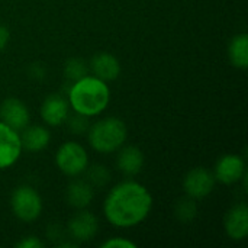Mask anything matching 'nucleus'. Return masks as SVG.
<instances>
[{"label":"nucleus","mask_w":248,"mask_h":248,"mask_svg":"<svg viewBox=\"0 0 248 248\" xmlns=\"http://www.w3.org/2000/svg\"><path fill=\"white\" fill-rule=\"evenodd\" d=\"M70 103L61 94L48 96L41 106V118L46 125L58 126L64 124L68 118Z\"/></svg>","instance_id":"nucleus-11"},{"label":"nucleus","mask_w":248,"mask_h":248,"mask_svg":"<svg viewBox=\"0 0 248 248\" xmlns=\"http://www.w3.org/2000/svg\"><path fill=\"white\" fill-rule=\"evenodd\" d=\"M86 182H89L93 187H103L109 182V171L103 166H93L92 169H86Z\"/></svg>","instance_id":"nucleus-19"},{"label":"nucleus","mask_w":248,"mask_h":248,"mask_svg":"<svg viewBox=\"0 0 248 248\" xmlns=\"http://www.w3.org/2000/svg\"><path fill=\"white\" fill-rule=\"evenodd\" d=\"M67 230L68 234L78 243L90 241L99 230V221L92 212L80 209V212L73 215L68 221Z\"/></svg>","instance_id":"nucleus-10"},{"label":"nucleus","mask_w":248,"mask_h":248,"mask_svg":"<svg viewBox=\"0 0 248 248\" xmlns=\"http://www.w3.org/2000/svg\"><path fill=\"white\" fill-rule=\"evenodd\" d=\"M64 71L67 78H70L71 81H77L81 77L87 76V65L81 58H73L67 61Z\"/></svg>","instance_id":"nucleus-20"},{"label":"nucleus","mask_w":248,"mask_h":248,"mask_svg":"<svg viewBox=\"0 0 248 248\" xmlns=\"http://www.w3.org/2000/svg\"><path fill=\"white\" fill-rule=\"evenodd\" d=\"M110 90L106 81L94 77L84 76L73 86L68 92V103L76 113L92 118L100 115L109 105Z\"/></svg>","instance_id":"nucleus-2"},{"label":"nucleus","mask_w":248,"mask_h":248,"mask_svg":"<svg viewBox=\"0 0 248 248\" xmlns=\"http://www.w3.org/2000/svg\"><path fill=\"white\" fill-rule=\"evenodd\" d=\"M198 214V206L195 203V199L192 198H185L176 205V217L182 222H192Z\"/></svg>","instance_id":"nucleus-18"},{"label":"nucleus","mask_w":248,"mask_h":248,"mask_svg":"<svg viewBox=\"0 0 248 248\" xmlns=\"http://www.w3.org/2000/svg\"><path fill=\"white\" fill-rule=\"evenodd\" d=\"M153 208V196L138 182L126 180L109 192L103 203V212L110 225L131 228L141 224Z\"/></svg>","instance_id":"nucleus-1"},{"label":"nucleus","mask_w":248,"mask_h":248,"mask_svg":"<svg viewBox=\"0 0 248 248\" xmlns=\"http://www.w3.org/2000/svg\"><path fill=\"white\" fill-rule=\"evenodd\" d=\"M16 247L19 248H41L44 247V243H41L36 237H29V238H23L20 243L16 244Z\"/></svg>","instance_id":"nucleus-23"},{"label":"nucleus","mask_w":248,"mask_h":248,"mask_svg":"<svg viewBox=\"0 0 248 248\" xmlns=\"http://www.w3.org/2000/svg\"><path fill=\"white\" fill-rule=\"evenodd\" d=\"M121 151L118 153L116 157V164L118 169L125 174V176H137L144 166V154L140 148L134 145L128 147H121Z\"/></svg>","instance_id":"nucleus-14"},{"label":"nucleus","mask_w":248,"mask_h":248,"mask_svg":"<svg viewBox=\"0 0 248 248\" xmlns=\"http://www.w3.org/2000/svg\"><path fill=\"white\" fill-rule=\"evenodd\" d=\"M67 119H68V118H67ZM87 119H89L87 116H83V115L76 113V116H71V118L68 119V128H70V131H71L73 134H77V135L86 132L87 128H89Z\"/></svg>","instance_id":"nucleus-21"},{"label":"nucleus","mask_w":248,"mask_h":248,"mask_svg":"<svg viewBox=\"0 0 248 248\" xmlns=\"http://www.w3.org/2000/svg\"><path fill=\"white\" fill-rule=\"evenodd\" d=\"M10 206L15 217L23 222H33L42 212V199L31 186H19L13 190Z\"/></svg>","instance_id":"nucleus-4"},{"label":"nucleus","mask_w":248,"mask_h":248,"mask_svg":"<svg viewBox=\"0 0 248 248\" xmlns=\"http://www.w3.org/2000/svg\"><path fill=\"white\" fill-rule=\"evenodd\" d=\"M225 231L231 240H244L248 234V208L246 203L232 206L225 217Z\"/></svg>","instance_id":"nucleus-12"},{"label":"nucleus","mask_w":248,"mask_h":248,"mask_svg":"<svg viewBox=\"0 0 248 248\" xmlns=\"http://www.w3.org/2000/svg\"><path fill=\"white\" fill-rule=\"evenodd\" d=\"M215 177L214 173L203 167H196L190 170L183 182L185 192L192 199H203L208 195L212 193L215 186Z\"/></svg>","instance_id":"nucleus-6"},{"label":"nucleus","mask_w":248,"mask_h":248,"mask_svg":"<svg viewBox=\"0 0 248 248\" xmlns=\"http://www.w3.org/2000/svg\"><path fill=\"white\" fill-rule=\"evenodd\" d=\"M22 153L20 135L0 121V170L13 166Z\"/></svg>","instance_id":"nucleus-7"},{"label":"nucleus","mask_w":248,"mask_h":248,"mask_svg":"<svg viewBox=\"0 0 248 248\" xmlns=\"http://www.w3.org/2000/svg\"><path fill=\"white\" fill-rule=\"evenodd\" d=\"M90 68L94 74V77L103 80V81H112L116 80L121 74V64L118 58L109 52H100L96 54L90 61Z\"/></svg>","instance_id":"nucleus-13"},{"label":"nucleus","mask_w":248,"mask_h":248,"mask_svg":"<svg viewBox=\"0 0 248 248\" xmlns=\"http://www.w3.org/2000/svg\"><path fill=\"white\" fill-rule=\"evenodd\" d=\"M93 196H94L93 186L86 180L71 182L65 193L67 203L76 209H84L86 206H89L93 201Z\"/></svg>","instance_id":"nucleus-15"},{"label":"nucleus","mask_w":248,"mask_h":248,"mask_svg":"<svg viewBox=\"0 0 248 248\" xmlns=\"http://www.w3.org/2000/svg\"><path fill=\"white\" fill-rule=\"evenodd\" d=\"M0 121L15 131H22L29 124V110L16 97H7L0 105Z\"/></svg>","instance_id":"nucleus-9"},{"label":"nucleus","mask_w":248,"mask_h":248,"mask_svg":"<svg viewBox=\"0 0 248 248\" xmlns=\"http://www.w3.org/2000/svg\"><path fill=\"white\" fill-rule=\"evenodd\" d=\"M246 163L240 155L235 154H227L222 155L217 166H215V173L214 177L217 182L222 185H234L243 180L246 176Z\"/></svg>","instance_id":"nucleus-8"},{"label":"nucleus","mask_w":248,"mask_h":248,"mask_svg":"<svg viewBox=\"0 0 248 248\" xmlns=\"http://www.w3.org/2000/svg\"><path fill=\"white\" fill-rule=\"evenodd\" d=\"M9 38H10V33H9L7 28H6L4 25H1V23H0V51L7 45Z\"/></svg>","instance_id":"nucleus-24"},{"label":"nucleus","mask_w":248,"mask_h":248,"mask_svg":"<svg viewBox=\"0 0 248 248\" xmlns=\"http://www.w3.org/2000/svg\"><path fill=\"white\" fill-rule=\"evenodd\" d=\"M230 61L234 67L246 70L248 67V35L240 33L235 35L228 48Z\"/></svg>","instance_id":"nucleus-17"},{"label":"nucleus","mask_w":248,"mask_h":248,"mask_svg":"<svg viewBox=\"0 0 248 248\" xmlns=\"http://www.w3.org/2000/svg\"><path fill=\"white\" fill-rule=\"evenodd\" d=\"M22 131H23L20 135L22 150L31 151V153H38V151L45 150L51 141V134L44 126L33 125V126H26Z\"/></svg>","instance_id":"nucleus-16"},{"label":"nucleus","mask_w":248,"mask_h":248,"mask_svg":"<svg viewBox=\"0 0 248 248\" xmlns=\"http://www.w3.org/2000/svg\"><path fill=\"white\" fill-rule=\"evenodd\" d=\"M126 125L119 118H105L93 124L89 129V144L100 154L118 151L126 141Z\"/></svg>","instance_id":"nucleus-3"},{"label":"nucleus","mask_w":248,"mask_h":248,"mask_svg":"<svg viewBox=\"0 0 248 248\" xmlns=\"http://www.w3.org/2000/svg\"><path fill=\"white\" fill-rule=\"evenodd\" d=\"M55 163L61 173H64L68 177H76L84 173V170L89 166V157L87 151L83 145L78 142L68 141L62 144L57 154H55Z\"/></svg>","instance_id":"nucleus-5"},{"label":"nucleus","mask_w":248,"mask_h":248,"mask_svg":"<svg viewBox=\"0 0 248 248\" xmlns=\"http://www.w3.org/2000/svg\"><path fill=\"white\" fill-rule=\"evenodd\" d=\"M102 248H135L137 244L129 241V240H125V238H112V240H108L105 241L102 246Z\"/></svg>","instance_id":"nucleus-22"}]
</instances>
